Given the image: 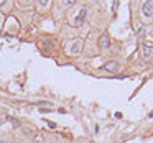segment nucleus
I'll use <instances>...</instances> for the list:
<instances>
[{
  "label": "nucleus",
  "instance_id": "obj_1",
  "mask_svg": "<svg viewBox=\"0 0 153 143\" xmlns=\"http://www.w3.org/2000/svg\"><path fill=\"white\" fill-rule=\"evenodd\" d=\"M82 44H84V41H82V38H76V40H73L71 41V46H69V53L71 54H79L81 51H82Z\"/></svg>",
  "mask_w": 153,
  "mask_h": 143
},
{
  "label": "nucleus",
  "instance_id": "obj_2",
  "mask_svg": "<svg viewBox=\"0 0 153 143\" xmlns=\"http://www.w3.org/2000/svg\"><path fill=\"white\" fill-rule=\"evenodd\" d=\"M142 15L143 18H146V20H152L153 18V2H143L142 5Z\"/></svg>",
  "mask_w": 153,
  "mask_h": 143
},
{
  "label": "nucleus",
  "instance_id": "obj_3",
  "mask_svg": "<svg viewBox=\"0 0 153 143\" xmlns=\"http://www.w3.org/2000/svg\"><path fill=\"white\" fill-rule=\"evenodd\" d=\"M142 54L143 58H152L153 56V43H148V41H145V43H142Z\"/></svg>",
  "mask_w": 153,
  "mask_h": 143
},
{
  "label": "nucleus",
  "instance_id": "obj_4",
  "mask_svg": "<svg viewBox=\"0 0 153 143\" xmlns=\"http://www.w3.org/2000/svg\"><path fill=\"white\" fill-rule=\"evenodd\" d=\"M120 67V64L117 63V61H107L105 64H104V69L109 71V73H117Z\"/></svg>",
  "mask_w": 153,
  "mask_h": 143
},
{
  "label": "nucleus",
  "instance_id": "obj_5",
  "mask_svg": "<svg viewBox=\"0 0 153 143\" xmlns=\"http://www.w3.org/2000/svg\"><path fill=\"white\" fill-rule=\"evenodd\" d=\"M99 46L102 48V50H107V48L110 46V36H109V33H104L102 36L99 38Z\"/></svg>",
  "mask_w": 153,
  "mask_h": 143
},
{
  "label": "nucleus",
  "instance_id": "obj_6",
  "mask_svg": "<svg viewBox=\"0 0 153 143\" xmlns=\"http://www.w3.org/2000/svg\"><path fill=\"white\" fill-rule=\"evenodd\" d=\"M86 13H87V10H86V8H82V10L79 12V15L74 18V25H76V27H79V25L86 20Z\"/></svg>",
  "mask_w": 153,
  "mask_h": 143
},
{
  "label": "nucleus",
  "instance_id": "obj_7",
  "mask_svg": "<svg viewBox=\"0 0 153 143\" xmlns=\"http://www.w3.org/2000/svg\"><path fill=\"white\" fill-rule=\"evenodd\" d=\"M74 2H76V0H64L63 5L64 7H71V5H74Z\"/></svg>",
  "mask_w": 153,
  "mask_h": 143
},
{
  "label": "nucleus",
  "instance_id": "obj_8",
  "mask_svg": "<svg viewBox=\"0 0 153 143\" xmlns=\"http://www.w3.org/2000/svg\"><path fill=\"white\" fill-rule=\"evenodd\" d=\"M5 5V0H0V7H4Z\"/></svg>",
  "mask_w": 153,
  "mask_h": 143
},
{
  "label": "nucleus",
  "instance_id": "obj_9",
  "mask_svg": "<svg viewBox=\"0 0 153 143\" xmlns=\"http://www.w3.org/2000/svg\"><path fill=\"white\" fill-rule=\"evenodd\" d=\"M0 143H7V142H4V140H0Z\"/></svg>",
  "mask_w": 153,
  "mask_h": 143
}]
</instances>
